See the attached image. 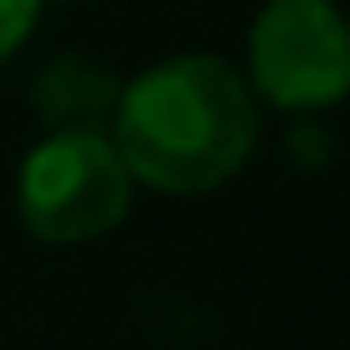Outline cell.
Returning <instances> with one entry per match:
<instances>
[{
    "mask_svg": "<svg viewBox=\"0 0 350 350\" xmlns=\"http://www.w3.org/2000/svg\"><path fill=\"white\" fill-rule=\"evenodd\" d=\"M111 146L140 187L211 193L257 152V94L216 53H175L129 76L117 94Z\"/></svg>",
    "mask_w": 350,
    "mask_h": 350,
    "instance_id": "cell-1",
    "label": "cell"
},
{
    "mask_svg": "<svg viewBox=\"0 0 350 350\" xmlns=\"http://www.w3.org/2000/svg\"><path fill=\"white\" fill-rule=\"evenodd\" d=\"M135 211V175L111 135H47L18 163V222L41 245L105 239Z\"/></svg>",
    "mask_w": 350,
    "mask_h": 350,
    "instance_id": "cell-2",
    "label": "cell"
},
{
    "mask_svg": "<svg viewBox=\"0 0 350 350\" xmlns=\"http://www.w3.org/2000/svg\"><path fill=\"white\" fill-rule=\"evenodd\" d=\"M245 88L286 117H321L350 88V36L333 0H269L245 36Z\"/></svg>",
    "mask_w": 350,
    "mask_h": 350,
    "instance_id": "cell-3",
    "label": "cell"
},
{
    "mask_svg": "<svg viewBox=\"0 0 350 350\" xmlns=\"http://www.w3.org/2000/svg\"><path fill=\"white\" fill-rule=\"evenodd\" d=\"M117 94V70H105L94 53H59L29 82V105L47 135H111Z\"/></svg>",
    "mask_w": 350,
    "mask_h": 350,
    "instance_id": "cell-4",
    "label": "cell"
},
{
    "mask_svg": "<svg viewBox=\"0 0 350 350\" xmlns=\"http://www.w3.org/2000/svg\"><path fill=\"white\" fill-rule=\"evenodd\" d=\"M41 24V0H0V64L12 59Z\"/></svg>",
    "mask_w": 350,
    "mask_h": 350,
    "instance_id": "cell-5",
    "label": "cell"
},
{
    "mask_svg": "<svg viewBox=\"0 0 350 350\" xmlns=\"http://www.w3.org/2000/svg\"><path fill=\"white\" fill-rule=\"evenodd\" d=\"M292 158L298 163H321L327 158V129H315V123H304V129H292Z\"/></svg>",
    "mask_w": 350,
    "mask_h": 350,
    "instance_id": "cell-6",
    "label": "cell"
}]
</instances>
